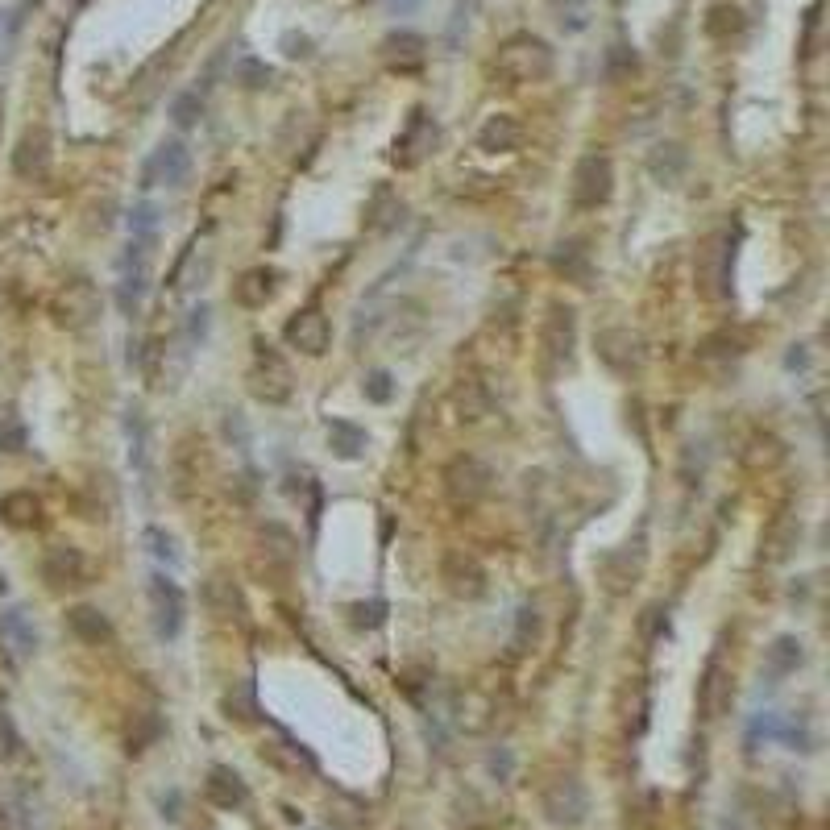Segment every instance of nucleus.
<instances>
[{
	"label": "nucleus",
	"instance_id": "obj_1",
	"mask_svg": "<svg viewBox=\"0 0 830 830\" xmlns=\"http://www.w3.org/2000/svg\"><path fill=\"white\" fill-rule=\"evenodd\" d=\"M494 75L507 83V88H523V83H544L552 75V46L544 38L532 34H515L498 46L494 59Z\"/></svg>",
	"mask_w": 830,
	"mask_h": 830
},
{
	"label": "nucleus",
	"instance_id": "obj_2",
	"mask_svg": "<svg viewBox=\"0 0 830 830\" xmlns=\"http://www.w3.org/2000/svg\"><path fill=\"white\" fill-rule=\"evenodd\" d=\"M254 366H249L245 374V386H249V395H254L258 403L266 407H279L295 395V374L291 366L283 362V353H274L266 341H254Z\"/></svg>",
	"mask_w": 830,
	"mask_h": 830
},
{
	"label": "nucleus",
	"instance_id": "obj_3",
	"mask_svg": "<svg viewBox=\"0 0 830 830\" xmlns=\"http://www.w3.org/2000/svg\"><path fill=\"white\" fill-rule=\"evenodd\" d=\"M100 308H104V299H100V287L92 279H67L59 291L50 295V320L59 328H67V332L92 328L100 320Z\"/></svg>",
	"mask_w": 830,
	"mask_h": 830
},
{
	"label": "nucleus",
	"instance_id": "obj_4",
	"mask_svg": "<svg viewBox=\"0 0 830 830\" xmlns=\"http://www.w3.org/2000/svg\"><path fill=\"white\" fill-rule=\"evenodd\" d=\"M611 191H615V162L606 158L602 150H590V154H581L577 166H573V179H569V200L573 208H602L606 200H611Z\"/></svg>",
	"mask_w": 830,
	"mask_h": 830
},
{
	"label": "nucleus",
	"instance_id": "obj_5",
	"mask_svg": "<svg viewBox=\"0 0 830 830\" xmlns=\"http://www.w3.org/2000/svg\"><path fill=\"white\" fill-rule=\"evenodd\" d=\"M540 345H544V362L552 370L573 366V357H577V312H573V303H561V299L548 303V316L540 324Z\"/></svg>",
	"mask_w": 830,
	"mask_h": 830
},
{
	"label": "nucleus",
	"instance_id": "obj_6",
	"mask_svg": "<svg viewBox=\"0 0 830 830\" xmlns=\"http://www.w3.org/2000/svg\"><path fill=\"white\" fill-rule=\"evenodd\" d=\"M146 602H150V623L158 640H179L183 619H187V598L166 573L146 577Z\"/></svg>",
	"mask_w": 830,
	"mask_h": 830
},
{
	"label": "nucleus",
	"instance_id": "obj_7",
	"mask_svg": "<svg viewBox=\"0 0 830 830\" xmlns=\"http://www.w3.org/2000/svg\"><path fill=\"white\" fill-rule=\"evenodd\" d=\"M494 486V474H490V465L474 453H461L445 465V494H449V503L453 507H478L482 498L490 494Z\"/></svg>",
	"mask_w": 830,
	"mask_h": 830
},
{
	"label": "nucleus",
	"instance_id": "obj_8",
	"mask_svg": "<svg viewBox=\"0 0 830 830\" xmlns=\"http://www.w3.org/2000/svg\"><path fill=\"white\" fill-rule=\"evenodd\" d=\"M440 581H445V590L461 602H478L486 594V565L474 557V552L465 548H449L445 557H440Z\"/></svg>",
	"mask_w": 830,
	"mask_h": 830
},
{
	"label": "nucleus",
	"instance_id": "obj_9",
	"mask_svg": "<svg viewBox=\"0 0 830 830\" xmlns=\"http://www.w3.org/2000/svg\"><path fill=\"white\" fill-rule=\"evenodd\" d=\"M88 557L75 548V544H54L46 548V557H42V581L54 590V594H67V590H79V586H88Z\"/></svg>",
	"mask_w": 830,
	"mask_h": 830
},
{
	"label": "nucleus",
	"instance_id": "obj_10",
	"mask_svg": "<svg viewBox=\"0 0 830 830\" xmlns=\"http://www.w3.org/2000/svg\"><path fill=\"white\" fill-rule=\"evenodd\" d=\"M191 175V154L183 142H158L142 166V187H183Z\"/></svg>",
	"mask_w": 830,
	"mask_h": 830
},
{
	"label": "nucleus",
	"instance_id": "obj_11",
	"mask_svg": "<svg viewBox=\"0 0 830 830\" xmlns=\"http://www.w3.org/2000/svg\"><path fill=\"white\" fill-rule=\"evenodd\" d=\"M436 142H440L436 121H432L428 113H411V121H407V129L399 133V142H395V154H391V158H395V166H403V171H415L420 162L432 158Z\"/></svg>",
	"mask_w": 830,
	"mask_h": 830
},
{
	"label": "nucleus",
	"instance_id": "obj_12",
	"mask_svg": "<svg viewBox=\"0 0 830 830\" xmlns=\"http://www.w3.org/2000/svg\"><path fill=\"white\" fill-rule=\"evenodd\" d=\"M594 345H598V357L615 374H635L644 366V341H640V332H631V328H602Z\"/></svg>",
	"mask_w": 830,
	"mask_h": 830
},
{
	"label": "nucleus",
	"instance_id": "obj_13",
	"mask_svg": "<svg viewBox=\"0 0 830 830\" xmlns=\"http://www.w3.org/2000/svg\"><path fill=\"white\" fill-rule=\"evenodd\" d=\"M586 810H590V797H586V789H581V781L561 777V781L548 785V793H544V814H548V822L577 826L581 818H586Z\"/></svg>",
	"mask_w": 830,
	"mask_h": 830
},
{
	"label": "nucleus",
	"instance_id": "obj_14",
	"mask_svg": "<svg viewBox=\"0 0 830 830\" xmlns=\"http://www.w3.org/2000/svg\"><path fill=\"white\" fill-rule=\"evenodd\" d=\"M283 337H287L291 349L308 353V357H320V353L328 349V341H332V328H328V316H324L320 308H303V312H295V316L287 320Z\"/></svg>",
	"mask_w": 830,
	"mask_h": 830
},
{
	"label": "nucleus",
	"instance_id": "obj_15",
	"mask_svg": "<svg viewBox=\"0 0 830 830\" xmlns=\"http://www.w3.org/2000/svg\"><path fill=\"white\" fill-rule=\"evenodd\" d=\"M50 133L46 129H25L17 137V150H13V171L17 179L25 183H42L50 175Z\"/></svg>",
	"mask_w": 830,
	"mask_h": 830
},
{
	"label": "nucleus",
	"instance_id": "obj_16",
	"mask_svg": "<svg viewBox=\"0 0 830 830\" xmlns=\"http://www.w3.org/2000/svg\"><path fill=\"white\" fill-rule=\"evenodd\" d=\"M731 262H735V241L731 233H714L702 249V283L706 295H727L731 291Z\"/></svg>",
	"mask_w": 830,
	"mask_h": 830
},
{
	"label": "nucleus",
	"instance_id": "obj_17",
	"mask_svg": "<svg viewBox=\"0 0 830 830\" xmlns=\"http://www.w3.org/2000/svg\"><path fill=\"white\" fill-rule=\"evenodd\" d=\"M698 710H702V718H723L731 710V673H727V664L718 660V656H710L706 669H702Z\"/></svg>",
	"mask_w": 830,
	"mask_h": 830
},
{
	"label": "nucleus",
	"instance_id": "obj_18",
	"mask_svg": "<svg viewBox=\"0 0 830 830\" xmlns=\"http://www.w3.org/2000/svg\"><path fill=\"white\" fill-rule=\"evenodd\" d=\"M204 606H208V615L216 623H237V627H245V598L237 590V581L220 577V573L208 577L204 581Z\"/></svg>",
	"mask_w": 830,
	"mask_h": 830
},
{
	"label": "nucleus",
	"instance_id": "obj_19",
	"mask_svg": "<svg viewBox=\"0 0 830 830\" xmlns=\"http://www.w3.org/2000/svg\"><path fill=\"white\" fill-rule=\"evenodd\" d=\"M274 291H279V270H274V266H249L241 279L233 283V299L241 303V308H249V312L266 308V303L274 299Z\"/></svg>",
	"mask_w": 830,
	"mask_h": 830
},
{
	"label": "nucleus",
	"instance_id": "obj_20",
	"mask_svg": "<svg viewBox=\"0 0 830 830\" xmlns=\"http://www.w3.org/2000/svg\"><path fill=\"white\" fill-rule=\"evenodd\" d=\"M204 793L216 810H241L245 801H249V789L241 781V772L225 768V764H212L208 768V781H204Z\"/></svg>",
	"mask_w": 830,
	"mask_h": 830
},
{
	"label": "nucleus",
	"instance_id": "obj_21",
	"mask_svg": "<svg viewBox=\"0 0 830 830\" xmlns=\"http://www.w3.org/2000/svg\"><path fill=\"white\" fill-rule=\"evenodd\" d=\"M0 640H5V648H9L17 660L34 656V648H38V631H34L30 615H25L21 606H5V611H0Z\"/></svg>",
	"mask_w": 830,
	"mask_h": 830
},
{
	"label": "nucleus",
	"instance_id": "obj_22",
	"mask_svg": "<svg viewBox=\"0 0 830 830\" xmlns=\"http://www.w3.org/2000/svg\"><path fill=\"white\" fill-rule=\"evenodd\" d=\"M125 445H129V465L137 478H150V420L142 407L125 411Z\"/></svg>",
	"mask_w": 830,
	"mask_h": 830
},
{
	"label": "nucleus",
	"instance_id": "obj_23",
	"mask_svg": "<svg viewBox=\"0 0 830 830\" xmlns=\"http://www.w3.org/2000/svg\"><path fill=\"white\" fill-rule=\"evenodd\" d=\"M519 142H523V125L511 113H494L478 129V146L486 154H511V150H519Z\"/></svg>",
	"mask_w": 830,
	"mask_h": 830
},
{
	"label": "nucleus",
	"instance_id": "obj_24",
	"mask_svg": "<svg viewBox=\"0 0 830 830\" xmlns=\"http://www.w3.org/2000/svg\"><path fill=\"white\" fill-rule=\"evenodd\" d=\"M67 623H71V631L79 635L83 644H92V648L113 644V623H108V615L100 611V606H88V602L71 606V611H67Z\"/></svg>",
	"mask_w": 830,
	"mask_h": 830
},
{
	"label": "nucleus",
	"instance_id": "obj_25",
	"mask_svg": "<svg viewBox=\"0 0 830 830\" xmlns=\"http://www.w3.org/2000/svg\"><path fill=\"white\" fill-rule=\"evenodd\" d=\"M552 270L561 274L565 283H577V287H590V249L581 245V241H561L557 249H552Z\"/></svg>",
	"mask_w": 830,
	"mask_h": 830
},
{
	"label": "nucleus",
	"instance_id": "obj_26",
	"mask_svg": "<svg viewBox=\"0 0 830 830\" xmlns=\"http://www.w3.org/2000/svg\"><path fill=\"white\" fill-rule=\"evenodd\" d=\"M0 523H5V528H38L42 498L34 490H9L0 498Z\"/></svg>",
	"mask_w": 830,
	"mask_h": 830
},
{
	"label": "nucleus",
	"instance_id": "obj_27",
	"mask_svg": "<svg viewBox=\"0 0 830 830\" xmlns=\"http://www.w3.org/2000/svg\"><path fill=\"white\" fill-rule=\"evenodd\" d=\"M258 557L266 561V573H279V577H287L291 573V565H295V540H291V532H283V528H270L258 536Z\"/></svg>",
	"mask_w": 830,
	"mask_h": 830
},
{
	"label": "nucleus",
	"instance_id": "obj_28",
	"mask_svg": "<svg viewBox=\"0 0 830 830\" xmlns=\"http://www.w3.org/2000/svg\"><path fill=\"white\" fill-rule=\"evenodd\" d=\"M640 548V544H635ZM631 544H623L619 552H611V557L602 561V581H606V590L611 594H623V590H631L635 586V577H640V569H644V557H635L631 561V552H635Z\"/></svg>",
	"mask_w": 830,
	"mask_h": 830
},
{
	"label": "nucleus",
	"instance_id": "obj_29",
	"mask_svg": "<svg viewBox=\"0 0 830 830\" xmlns=\"http://www.w3.org/2000/svg\"><path fill=\"white\" fill-rule=\"evenodd\" d=\"M382 59L386 67H420L424 63V38L420 34H411V30H395V34H386L382 38Z\"/></svg>",
	"mask_w": 830,
	"mask_h": 830
},
{
	"label": "nucleus",
	"instance_id": "obj_30",
	"mask_svg": "<svg viewBox=\"0 0 830 830\" xmlns=\"http://www.w3.org/2000/svg\"><path fill=\"white\" fill-rule=\"evenodd\" d=\"M797 540H801V523L789 519V515H781V519L764 532V540H760V557H764L768 565H781L789 552L797 548Z\"/></svg>",
	"mask_w": 830,
	"mask_h": 830
},
{
	"label": "nucleus",
	"instance_id": "obj_31",
	"mask_svg": "<svg viewBox=\"0 0 830 830\" xmlns=\"http://www.w3.org/2000/svg\"><path fill=\"white\" fill-rule=\"evenodd\" d=\"M366 225H370L374 233H391V229H399V225H403V200H399L386 183H382V187H374L370 208H366Z\"/></svg>",
	"mask_w": 830,
	"mask_h": 830
},
{
	"label": "nucleus",
	"instance_id": "obj_32",
	"mask_svg": "<svg viewBox=\"0 0 830 830\" xmlns=\"http://www.w3.org/2000/svg\"><path fill=\"white\" fill-rule=\"evenodd\" d=\"M366 445H370L366 428H357L353 420H332V424H328V449H332V457L357 461V457L366 453Z\"/></svg>",
	"mask_w": 830,
	"mask_h": 830
},
{
	"label": "nucleus",
	"instance_id": "obj_33",
	"mask_svg": "<svg viewBox=\"0 0 830 830\" xmlns=\"http://www.w3.org/2000/svg\"><path fill=\"white\" fill-rule=\"evenodd\" d=\"M801 660H806V648H801L797 635H777V640L768 644V652H764V669L772 677H789V673L801 669Z\"/></svg>",
	"mask_w": 830,
	"mask_h": 830
},
{
	"label": "nucleus",
	"instance_id": "obj_34",
	"mask_svg": "<svg viewBox=\"0 0 830 830\" xmlns=\"http://www.w3.org/2000/svg\"><path fill=\"white\" fill-rule=\"evenodd\" d=\"M262 760H270L274 768L291 772V777H299V768H303V772H312V768H316V764H312V756L303 752V747H299L295 739H287V735H279L274 743H266V747H262Z\"/></svg>",
	"mask_w": 830,
	"mask_h": 830
},
{
	"label": "nucleus",
	"instance_id": "obj_35",
	"mask_svg": "<svg viewBox=\"0 0 830 830\" xmlns=\"http://www.w3.org/2000/svg\"><path fill=\"white\" fill-rule=\"evenodd\" d=\"M648 171H652V179H656V183H664V187H677V179L685 175V150H681L677 142H669V146H656V150H652V158H648Z\"/></svg>",
	"mask_w": 830,
	"mask_h": 830
},
{
	"label": "nucleus",
	"instance_id": "obj_36",
	"mask_svg": "<svg viewBox=\"0 0 830 830\" xmlns=\"http://www.w3.org/2000/svg\"><path fill=\"white\" fill-rule=\"evenodd\" d=\"M743 461H747V469H772V465L785 461V445L772 432H756L752 440H747Z\"/></svg>",
	"mask_w": 830,
	"mask_h": 830
},
{
	"label": "nucleus",
	"instance_id": "obj_37",
	"mask_svg": "<svg viewBox=\"0 0 830 830\" xmlns=\"http://www.w3.org/2000/svg\"><path fill=\"white\" fill-rule=\"evenodd\" d=\"M743 25H747V17H743V9L739 5H714L710 13H706V34L710 38H718V42H727V38H735V34H743Z\"/></svg>",
	"mask_w": 830,
	"mask_h": 830
},
{
	"label": "nucleus",
	"instance_id": "obj_38",
	"mask_svg": "<svg viewBox=\"0 0 830 830\" xmlns=\"http://www.w3.org/2000/svg\"><path fill=\"white\" fill-rule=\"evenodd\" d=\"M536 640H540V611H536V602H523L519 611H515L511 648H515V652H528Z\"/></svg>",
	"mask_w": 830,
	"mask_h": 830
},
{
	"label": "nucleus",
	"instance_id": "obj_39",
	"mask_svg": "<svg viewBox=\"0 0 830 830\" xmlns=\"http://www.w3.org/2000/svg\"><path fill=\"white\" fill-rule=\"evenodd\" d=\"M233 79L241 83L245 92H262V88H270L274 71H270L262 59H237V67H233Z\"/></svg>",
	"mask_w": 830,
	"mask_h": 830
},
{
	"label": "nucleus",
	"instance_id": "obj_40",
	"mask_svg": "<svg viewBox=\"0 0 830 830\" xmlns=\"http://www.w3.org/2000/svg\"><path fill=\"white\" fill-rule=\"evenodd\" d=\"M30 445V432H25V420L17 411H5L0 415V453H21Z\"/></svg>",
	"mask_w": 830,
	"mask_h": 830
},
{
	"label": "nucleus",
	"instance_id": "obj_41",
	"mask_svg": "<svg viewBox=\"0 0 830 830\" xmlns=\"http://www.w3.org/2000/svg\"><path fill=\"white\" fill-rule=\"evenodd\" d=\"M200 117H204V100H200V92H183V96L171 100V121H175L179 129H196Z\"/></svg>",
	"mask_w": 830,
	"mask_h": 830
},
{
	"label": "nucleus",
	"instance_id": "obj_42",
	"mask_svg": "<svg viewBox=\"0 0 830 830\" xmlns=\"http://www.w3.org/2000/svg\"><path fill=\"white\" fill-rule=\"evenodd\" d=\"M129 237L133 241H158V208L154 204H137L129 212Z\"/></svg>",
	"mask_w": 830,
	"mask_h": 830
},
{
	"label": "nucleus",
	"instance_id": "obj_43",
	"mask_svg": "<svg viewBox=\"0 0 830 830\" xmlns=\"http://www.w3.org/2000/svg\"><path fill=\"white\" fill-rule=\"evenodd\" d=\"M146 548H150V557H154V561H162V565H179V548H175L171 532L146 528Z\"/></svg>",
	"mask_w": 830,
	"mask_h": 830
},
{
	"label": "nucleus",
	"instance_id": "obj_44",
	"mask_svg": "<svg viewBox=\"0 0 830 830\" xmlns=\"http://www.w3.org/2000/svg\"><path fill=\"white\" fill-rule=\"evenodd\" d=\"M349 615H353V623H357V627L374 631V627H382V623H386V602H382V598L353 602V606H349Z\"/></svg>",
	"mask_w": 830,
	"mask_h": 830
},
{
	"label": "nucleus",
	"instance_id": "obj_45",
	"mask_svg": "<svg viewBox=\"0 0 830 830\" xmlns=\"http://www.w3.org/2000/svg\"><path fill=\"white\" fill-rule=\"evenodd\" d=\"M158 735H162V723H158L154 714H142V718H137V727L129 731V752H133V756H137V752H146V747H150Z\"/></svg>",
	"mask_w": 830,
	"mask_h": 830
},
{
	"label": "nucleus",
	"instance_id": "obj_46",
	"mask_svg": "<svg viewBox=\"0 0 830 830\" xmlns=\"http://www.w3.org/2000/svg\"><path fill=\"white\" fill-rule=\"evenodd\" d=\"M457 399H461V420H465V424H478L482 415H486V399H482V391H478V382H465Z\"/></svg>",
	"mask_w": 830,
	"mask_h": 830
},
{
	"label": "nucleus",
	"instance_id": "obj_47",
	"mask_svg": "<svg viewBox=\"0 0 830 830\" xmlns=\"http://www.w3.org/2000/svg\"><path fill=\"white\" fill-rule=\"evenodd\" d=\"M21 756V735L13 727V714L0 710V760H17Z\"/></svg>",
	"mask_w": 830,
	"mask_h": 830
},
{
	"label": "nucleus",
	"instance_id": "obj_48",
	"mask_svg": "<svg viewBox=\"0 0 830 830\" xmlns=\"http://www.w3.org/2000/svg\"><path fill=\"white\" fill-rule=\"evenodd\" d=\"M225 710H229V718H237V723H254V694L241 685V689H233V694L225 698Z\"/></svg>",
	"mask_w": 830,
	"mask_h": 830
},
{
	"label": "nucleus",
	"instance_id": "obj_49",
	"mask_svg": "<svg viewBox=\"0 0 830 830\" xmlns=\"http://www.w3.org/2000/svg\"><path fill=\"white\" fill-rule=\"evenodd\" d=\"M391 395H395V378L386 374V370H374L366 378V399L370 403H391Z\"/></svg>",
	"mask_w": 830,
	"mask_h": 830
},
{
	"label": "nucleus",
	"instance_id": "obj_50",
	"mask_svg": "<svg viewBox=\"0 0 830 830\" xmlns=\"http://www.w3.org/2000/svg\"><path fill=\"white\" fill-rule=\"evenodd\" d=\"M208 324H212L208 303H196V308H191V316H187V341H191V345H200V341L208 337Z\"/></svg>",
	"mask_w": 830,
	"mask_h": 830
},
{
	"label": "nucleus",
	"instance_id": "obj_51",
	"mask_svg": "<svg viewBox=\"0 0 830 830\" xmlns=\"http://www.w3.org/2000/svg\"><path fill=\"white\" fill-rule=\"evenodd\" d=\"M664 631H669V619H664V611H660V606H652V611L644 615V635H648V644H656Z\"/></svg>",
	"mask_w": 830,
	"mask_h": 830
},
{
	"label": "nucleus",
	"instance_id": "obj_52",
	"mask_svg": "<svg viewBox=\"0 0 830 830\" xmlns=\"http://www.w3.org/2000/svg\"><path fill=\"white\" fill-rule=\"evenodd\" d=\"M718 830H743V826H739V822H731V818H727V822H723V826H718Z\"/></svg>",
	"mask_w": 830,
	"mask_h": 830
},
{
	"label": "nucleus",
	"instance_id": "obj_53",
	"mask_svg": "<svg viewBox=\"0 0 830 830\" xmlns=\"http://www.w3.org/2000/svg\"><path fill=\"white\" fill-rule=\"evenodd\" d=\"M75 5H83V0H75Z\"/></svg>",
	"mask_w": 830,
	"mask_h": 830
}]
</instances>
